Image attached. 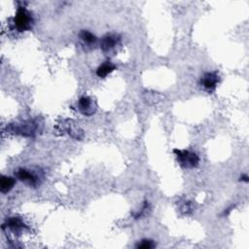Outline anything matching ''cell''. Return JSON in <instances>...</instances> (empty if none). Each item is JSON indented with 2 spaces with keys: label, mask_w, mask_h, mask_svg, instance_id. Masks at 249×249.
<instances>
[{
  "label": "cell",
  "mask_w": 249,
  "mask_h": 249,
  "mask_svg": "<svg viewBox=\"0 0 249 249\" xmlns=\"http://www.w3.org/2000/svg\"><path fill=\"white\" fill-rule=\"evenodd\" d=\"M42 123L39 118L26 120L20 124H9L7 131L13 134H18L25 137H34L42 129Z\"/></svg>",
  "instance_id": "cell-1"
},
{
  "label": "cell",
  "mask_w": 249,
  "mask_h": 249,
  "mask_svg": "<svg viewBox=\"0 0 249 249\" xmlns=\"http://www.w3.org/2000/svg\"><path fill=\"white\" fill-rule=\"evenodd\" d=\"M34 24V18L30 11L24 6H18L15 16L12 18L13 29L18 32L29 31Z\"/></svg>",
  "instance_id": "cell-2"
},
{
  "label": "cell",
  "mask_w": 249,
  "mask_h": 249,
  "mask_svg": "<svg viewBox=\"0 0 249 249\" xmlns=\"http://www.w3.org/2000/svg\"><path fill=\"white\" fill-rule=\"evenodd\" d=\"M17 179L20 182L27 184L30 187H37L41 184V181L44 178V174L40 169H29V168H18L15 171Z\"/></svg>",
  "instance_id": "cell-3"
},
{
  "label": "cell",
  "mask_w": 249,
  "mask_h": 249,
  "mask_svg": "<svg viewBox=\"0 0 249 249\" xmlns=\"http://www.w3.org/2000/svg\"><path fill=\"white\" fill-rule=\"evenodd\" d=\"M173 153L176 156L178 164L186 169L197 167L199 164V157L190 150H179L174 149Z\"/></svg>",
  "instance_id": "cell-4"
},
{
  "label": "cell",
  "mask_w": 249,
  "mask_h": 249,
  "mask_svg": "<svg viewBox=\"0 0 249 249\" xmlns=\"http://www.w3.org/2000/svg\"><path fill=\"white\" fill-rule=\"evenodd\" d=\"M2 230L11 231L14 234L20 235L25 231H28V226L23 222V220L18 216L7 217V219L2 224Z\"/></svg>",
  "instance_id": "cell-5"
},
{
  "label": "cell",
  "mask_w": 249,
  "mask_h": 249,
  "mask_svg": "<svg viewBox=\"0 0 249 249\" xmlns=\"http://www.w3.org/2000/svg\"><path fill=\"white\" fill-rule=\"evenodd\" d=\"M121 45V37L118 34L108 33L104 35L99 42V47L104 53H112L116 52L117 47Z\"/></svg>",
  "instance_id": "cell-6"
},
{
  "label": "cell",
  "mask_w": 249,
  "mask_h": 249,
  "mask_svg": "<svg viewBox=\"0 0 249 249\" xmlns=\"http://www.w3.org/2000/svg\"><path fill=\"white\" fill-rule=\"evenodd\" d=\"M77 108L82 115L89 117L96 112L97 105L90 96L83 95L77 101Z\"/></svg>",
  "instance_id": "cell-7"
},
{
  "label": "cell",
  "mask_w": 249,
  "mask_h": 249,
  "mask_svg": "<svg viewBox=\"0 0 249 249\" xmlns=\"http://www.w3.org/2000/svg\"><path fill=\"white\" fill-rule=\"evenodd\" d=\"M219 82H220V76L216 71L205 72L199 79V85L208 92L214 91Z\"/></svg>",
  "instance_id": "cell-8"
},
{
  "label": "cell",
  "mask_w": 249,
  "mask_h": 249,
  "mask_svg": "<svg viewBox=\"0 0 249 249\" xmlns=\"http://www.w3.org/2000/svg\"><path fill=\"white\" fill-rule=\"evenodd\" d=\"M56 129L60 132H62V134H64L65 132H67L71 137L75 138V139H82L84 136L83 130L79 128V126L76 125V124L73 123V121H69V120H65L62 121V123L60 124H56Z\"/></svg>",
  "instance_id": "cell-9"
},
{
  "label": "cell",
  "mask_w": 249,
  "mask_h": 249,
  "mask_svg": "<svg viewBox=\"0 0 249 249\" xmlns=\"http://www.w3.org/2000/svg\"><path fill=\"white\" fill-rule=\"evenodd\" d=\"M115 69H116V65L110 60H106L97 67L95 74L99 78H105L109 74H111Z\"/></svg>",
  "instance_id": "cell-10"
},
{
  "label": "cell",
  "mask_w": 249,
  "mask_h": 249,
  "mask_svg": "<svg viewBox=\"0 0 249 249\" xmlns=\"http://www.w3.org/2000/svg\"><path fill=\"white\" fill-rule=\"evenodd\" d=\"M79 38L81 39L83 44L87 47H92L97 42L96 36L92 32H90L89 30H87V29H83L80 31Z\"/></svg>",
  "instance_id": "cell-11"
},
{
  "label": "cell",
  "mask_w": 249,
  "mask_h": 249,
  "mask_svg": "<svg viewBox=\"0 0 249 249\" xmlns=\"http://www.w3.org/2000/svg\"><path fill=\"white\" fill-rule=\"evenodd\" d=\"M16 179L11 176L1 175L0 177V191L2 194L9 193L15 186Z\"/></svg>",
  "instance_id": "cell-12"
},
{
  "label": "cell",
  "mask_w": 249,
  "mask_h": 249,
  "mask_svg": "<svg viewBox=\"0 0 249 249\" xmlns=\"http://www.w3.org/2000/svg\"><path fill=\"white\" fill-rule=\"evenodd\" d=\"M156 246L155 242L152 240V239H149V238H144L142 240H140L136 245L135 247L137 249H152Z\"/></svg>",
  "instance_id": "cell-13"
},
{
  "label": "cell",
  "mask_w": 249,
  "mask_h": 249,
  "mask_svg": "<svg viewBox=\"0 0 249 249\" xmlns=\"http://www.w3.org/2000/svg\"><path fill=\"white\" fill-rule=\"evenodd\" d=\"M240 181L248 182V176H247V174H242V175L240 176Z\"/></svg>",
  "instance_id": "cell-14"
}]
</instances>
